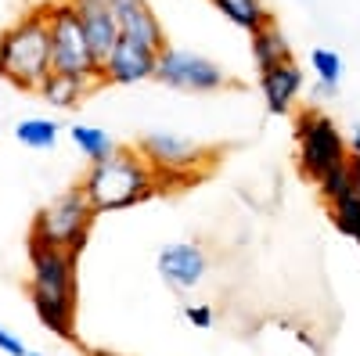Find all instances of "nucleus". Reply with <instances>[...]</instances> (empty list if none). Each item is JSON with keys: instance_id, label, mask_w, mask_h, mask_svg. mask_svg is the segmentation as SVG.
Masks as SVG:
<instances>
[{"instance_id": "nucleus-1", "label": "nucleus", "mask_w": 360, "mask_h": 356, "mask_svg": "<svg viewBox=\"0 0 360 356\" xmlns=\"http://www.w3.org/2000/svg\"><path fill=\"white\" fill-rule=\"evenodd\" d=\"M29 303L44 328L76 342V256L29 242Z\"/></svg>"}, {"instance_id": "nucleus-2", "label": "nucleus", "mask_w": 360, "mask_h": 356, "mask_svg": "<svg viewBox=\"0 0 360 356\" xmlns=\"http://www.w3.org/2000/svg\"><path fill=\"white\" fill-rule=\"evenodd\" d=\"M79 187L98 213H123L155 198L162 191V180L141 147H115L105 162H90Z\"/></svg>"}, {"instance_id": "nucleus-3", "label": "nucleus", "mask_w": 360, "mask_h": 356, "mask_svg": "<svg viewBox=\"0 0 360 356\" xmlns=\"http://www.w3.org/2000/svg\"><path fill=\"white\" fill-rule=\"evenodd\" d=\"M51 69H54L51 33H47V15L40 4L37 11L22 15L0 33V79H8L25 94H37Z\"/></svg>"}, {"instance_id": "nucleus-4", "label": "nucleus", "mask_w": 360, "mask_h": 356, "mask_svg": "<svg viewBox=\"0 0 360 356\" xmlns=\"http://www.w3.org/2000/svg\"><path fill=\"white\" fill-rule=\"evenodd\" d=\"M94 216H98V209L90 205L86 191L76 184V187H69L62 195H54L37 213L33 230H29V242H40V245H51V249H62V252L79 256L86 249Z\"/></svg>"}, {"instance_id": "nucleus-5", "label": "nucleus", "mask_w": 360, "mask_h": 356, "mask_svg": "<svg viewBox=\"0 0 360 356\" xmlns=\"http://www.w3.org/2000/svg\"><path fill=\"white\" fill-rule=\"evenodd\" d=\"M295 144H299V169L307 180L321 184L332 169L349 166V140L321 108H303L295 115Z\"/></svg>"}, {"instance_id": "nucleus-6", "label": "nucleus", "mask_w": 360, "mask_h": 356, "mask_svg": "<svg viewBox=\"0 0 360 356\" xmlns=\"http://www.w3.org/2000/svg\"><path fill=\"white\" fill-rule=\"evenodd\" d=\"M44 15H47L54 69L79 72V76H94L98 79L101 62L94 58V51H90V44H86V33H83V25H79V15L72 8V0H51V4H44Z\"/></svg>"}, {"instance_id": "nucleus-7", "label": "nucleus", "mask_w": 360, "mask_h": 356, "mask_svg": "<svg viewBox=\"0 0 360 356\" xmlns=\"http://www.w3.org/2000/svg\"><path fill=\"white\" fill-rule=\"evenodd\" d=\"M141 152L144 159L155 166L162 187H173V184H188L209 166V152L198 147L191 137H180V133H169V130H159V133H144L141 137Z\"/></svg>"}, {"instance_id": "nucleus-8", "label": "nucleus", "mask_w": 360, "mask_h": 356, "mask_svg": "<svg viewBox=\"0 0 360 356\" xmlns=\"http://www.w3.org/2000/svg\"><path fill=\"white\" fill-rule=\"evenodd\" d=\"M155 79L162 86H173V91H184V94H213V91H224L231 83V76L217 62H209L205 54L169 47V44L159 51Z\"/></svg>"}, {"instance_id": "nucleus-9", "label": "nucleus", "mask_w": 360, "mask_h": 356, "mask_svg": "<svg viewBox=\"0 0 360 356\" xmlns=\"http://www.w3.org/2000/svg\"><path fill=\"white\" fill-rule=\"evenodd\" d=\"M155 69H159V51L144 47L130 37H119L115 47L108 51V58L101 62L98 79L108 86H134L144 79H155Z\"/></svg>"}, {"instance_id": "nucleus-10", "label": "nucleus", "mask_w": 360, "mask_h": 356, "mask_svg": "<svg viewBox=\"0 0 360 356\" xmlns=\"http://www.w3.org/2000/svg\"><path fill=\"white\" fill-rule=\"evenodd\" d=\"M155 266H159V277L169 291L188 295L202 284V277L209 270V259H205V249L195 242H169L159 249Z\"/></svg>"}, {"instance_id": "nucleus-11", "label": "nucleus", "mask_w": 360, "mask_h": 356, "mask_svg": "<svg viewBox=\"0 0 360 356\" xmlns=\"http://www.w3.org/2000/svg\"><path fill=\"white\" fill-rule=\"evenodd\" d=\"M112 4V15L119 22V33L152 47V51H162L166 47V33H162V22L155 18L152 4L148 0H108Z\"/></svg>"}, {"instance_id": "nucleus-12", "label": "nucleus", "mask_w": 360, "mask_h": 356, "mask_svg": "<svg viewBox=\"0 0 360 356\" xmlns=\"http://www.w3.org/2000/svg\"><path fill=\"white\" fill-rule=\"evenodd\" d=\"M72 8L79 15V25L86 33L90 51H94L98 62H105L108 51L115 47V40L123 37V33H119L115 15H112V4H108V0H72Z\"/></svg>"}, {"instance_id": "nucleus-13", "label": "nucleus", "mask_w": 360, "mask_h": 356, "mask_svg": "<svg viewBox=\"0 0 360 356\" xmlns=\"http://www.w3.org/2000/svg\"><path fill=\"white\" fill-rule=\"evenodd\" d=\"M303 69H299L295 62H281L274 69H263L259 72V91H263V101L266 108L274 115H288L295 108V98L303 94Z\"/></svg>"}, {"instance_id": "nucleus-14", "label": "nucleus", "mask_w": 360, "mask_h": 356, "mask_svg": "<svg viewBox=\"0 0 360 356\" xmlns=\"http://www.w3.org/2000/svg\"><path fill=\"white\" fill-rule=\"evenodd\" d=\"M98 86V79L94 76H79V72H62V69H51L47 72V79L40 83V98H44V105H51V108H58V112H69V108H79L86 98H90V91Z\"/></svg>"}, {"instance_id": "nucleus-15", "label": "nucleus", "mask_w": 360, "mask_h": 356, "mask_svg": "<svg viewBox=\"0 0 360 356\" xmlns=\"http://www.w3.org/2000/svg\"><path fill=\"white\" fill-rule=\"evenodd\" d=\"M249 51H252V62H256L259 72H263V69H274V65H281V62H292V47H288L285 33H281L274 22L263 25V29H256L252 40H249Z\"/></svg>"}, {"instance_id": "nucleus-16", "label": "nucleus", "mask_w": 360, "mask_h": 356, "mask_svg": "<svg viewBox=\"0 0 360 356\" xmlns=\"http://www.w3.org/2000/svg\"><path fill=\"white\" fill-rule=\"evenodd\" d=\"M231 25H238V29H245V33L252 37L256 29H263V25H270V11L263 8V0H209Z\"/></svg>"}, {"instance_id": "nucleus-17", "label": "nucleus", "mask_w": 360, "mask_h": 356, "mask_svg": "<svg viewBox=\"0 0 360 356\" xmlns=\"http://www.w3.org/2000/svg\"><path fill=\"white\" fill-rule=\"evenodd\" d=\"M69 140H72V147H76L86 162H105L115 147H119V144L112 140V133H105L101 126H86V123L69 126Z\"/></svg>"}, {"instance_id": "nucleus-18", "label": "nucleus", "mask_w": 360, "mask_h": 356, "mask_svg": "<svg viewBox=\"0 0 360 356\" xmlns=\"http://www.w3.org/2000/svg\"><path fill=\"white\" fill-rule=\"evenodd\" d=\"M62 137V126L54 123V119H44V115H33V119H22L15 126V140L33 147V152H51Z\"/></svg>"}, {"instance_id": "nucleus-19", "label": "nucleus", "mask_w": 360, "mask_h": 356, "mask_svg": "<svg viewBox=\"0 0 360 356\" xmlns=\"http://www.w3.org/2000/svg\"><path fill=\"white\" fill-rule=\"evenodd\" d=\"M310 69L317 76V91L321 94H335L342 83V58L332 47H314L310 51Z\"/></svg>"}, {"instance_id": "nucleus-20", "label": "nucleus", "mask_w": 360, "mask_h": 356, "mask_svg": "<svg viewBox=\"0 0 360 356\" xmlns=\"http://www.w3.org/2000/svg\"><path fill=\"white\" fill-rule=\"evenodd\" d=\"M317 187H321V195H324V202H328V205L339 202V198H346V195H353V191H356V184H353V169H349V166L332 169V173H328Z\"/></svg>"}, {"instance_id": "nucleus-21", "label": "nucleus", "mask_w": 360, "mask_h": 356, "mask_svg": "<svg viewBox=\"0 0 360 356\" xmlns=\"http://www.w3.org/2000/svg\"><path fill=\"white\" fill-rule=\"evenodd\" d=\"M184 317H188L191 328H198V331H209V328L217 324V310L209 306V303H191V306L184 310Z\"/></svg>"}, {"instance_id": "nucleus-22", "label": "nucleus", "mask_w": 360, "mask_h": 356, "mask_svg": "<svg viewBox=\"0 0 360 356\" xmlns=\"http://www.w3.org/2000/svg\"><path fill=\"white\" fill-rule=\"evenodd\" d=\"M0 352H8V356H29V349L22 345V338L11 335L8 328H0Z\"/></svg>"}, {"instance_id": "nucleus-23", "label": "nucleus", "mask_w": 360, "mask_h": 356, "mask_svg": "<svg viewBox=\"0 0 360 356\" xmlns=\"http://www.w3.org/2000/svg\"><path fill=\"white\" fill-rule=\"evenodd\" d=\"M349 169H353V184H356V195H360V155H349Z\"/></svg>"}, {"instance_id": "nucleus-24", "label": "nucleus", "mask_w": 360, "mask_h": 356, "mask_svg": "<svg viewBox=\"0 0 360 356\" xmlns=\"http://www.w3.org/2000/svg\"><path fill=\"white\" fill-rule=\"evenodd\" d=\"M349 155H360V126H353L349 133Z\"/></svg>"}, {"instance_id": "nucleus-25", "label": "nucleus", "mask_w": 360, "mask_h": 356, "mask_svg": "<svg viewBox=\"0 0 360 356\" xmlns=\"http://www.w3.org/2000/svg\"><path fill=\"white\" fill-rule=\"evenodd\" d=\"M90 356H123V352H112V349H90Z\"/></svg>"}, {"instance_id": "nucleus-26", "label": "nucleus", "mask_w": 360, "mask_h": 356, "mask_svg": "<svg viewBox=\"0 0 360 356\" xmlns=\"http://www.w3.org/2000/svg\"><path fill=\"white\" fill-rule=\"evenodd\" d=\"M29 356H44V352H29Z\"/></svg>"}]
</instances>
